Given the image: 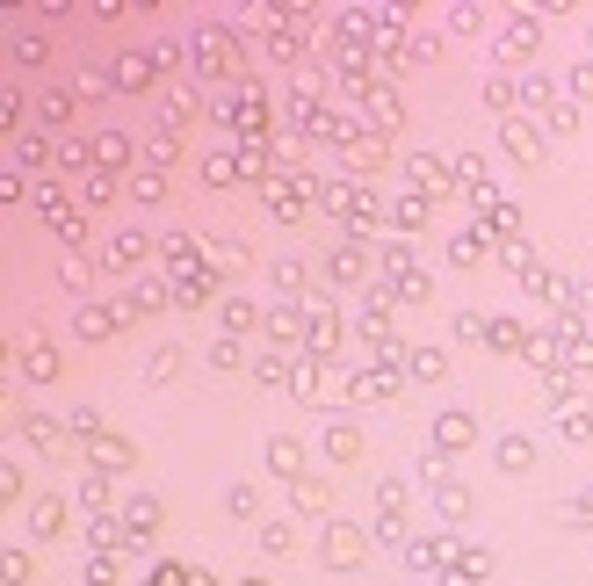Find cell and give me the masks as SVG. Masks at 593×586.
I'll return each instance as SVG.
<instances>
[{
	"label": "cell",
	"instance_id": "cell-49",
	"mask_svg": "<svg viewBox=\"0 0 593 586\" xmlns=\"http://www.w3.org/2000/svg\"><path fill=\"white\" fill-rule=\"evenodd\" d=\"M239 586H268V579H239Z\"/></svg>",
	"mask_w": 593,
	"mask_h": 586
},
{
	"label": "cell",
	"instance_id": "cell-41",
	"mask_svg": "<svg viewBox=\"0 0 593 586\" xmlns=\"http://www.w3.org/2000/svg\"><path fill=\"white\" fill-rule=\"evenodd\" d=\"M449 261H456V268H478V261H485V232H456V239H449Z\"/></svg>",
	"mask_w": 593,
	"mask_h": 586
},
{
	"label": "cell",
	"instance_id": "cell-42",
	"mask_svg": "<svg viewBox=\"0 0 593 586\" xmlns=\"http://www.w3.org/2000/svg\"><path fill=\"white\" fill-rule=\"evenodd\" d=\"M58 283H66V290H95V261L66 254V261H58Z\"/></svg>",
	"mask_w": 593,
	"mask_h": 586
},
{
	"label": "cell",
	"instance_id": "cell-10",
	"mask_svg": "<svg viewBox=\"0 0 593 586\" xmlns=\"http://www.w3.org/2000/svg\"><path fill=\"white\" fill-rule=\"evenodd\" d=\"M369 275H377V261H369L355 239H348V246H333V254H326V283H369Z\"/></svg>",
	"mask_w": 593,
	"mask_h": 586
},
{
	"label": "cell",
	"instance_id": "cell-34",
	"mask_svg": "<svg viewBox=\"0 0 593 586\" xmlns=\"http://www.w3.org/2000/svg\"><path fill=\"white\" fill-rule=\"evenodd\" d=\"M528 341H536V333H521V319H492V348L499 355H528Z\"/></svg>",
	"mask_w": 593,
	"mask_h": 586
},
{
	"label": "cell",
	"instance_id": "cell-20",
	"mask_svg": "<svg viewBox=\"0 0 593 586\" xmlns=\"http://www.w3.org/2000/svg\"><path fill=\"white\" fill-rule=\"evenodd\" d=\"M152 261V239L145 232H116L109 239V268H145Z\"/></svg>",
	"mask_w": 593,
	"mask_h": 586
},
{
	"label": "cell",
	"instance_id": "cell-29",
	"mask_svg": "<svg viewBox=\"0 0 593 586\" xmlns=\"http://www.w3.org/2000/svg\"><path fill=\"white\" fill-rule=\"evenodd\" d=\"M8 160H15V174H22V167L37 174V167H51V160H58V152H51L44 138H15V145H8Z\"/></svg>",
	"mask_w": 593,
	"mask_h": 586
},
{
	"label": "cell",
	"instance_id": "cell-47",
	"mask_svg": "<svg viewBox=\"0 0 593 586\" xmlns=\"http://www.w3.org/2000/svg\"><path fill=\"white\" fill-rule=\"evenodd\" d=\"M572 95H579V102L593 95V58H586V66H572Z\"/></svg>",
	"mask_w": 593,
	"mask_h": 586
},
{
	"label": "cell",
	"instance_id": "cell-6",
	"mask_svg": "<svg viewBox=\"0 0 593 586\" xmlns=\"http://www.w3.org/2000/svg\"><path fill=\"white\" fill-rule=\"evenodd\" d=\"M405 181H413V196H456V167L434 160V152H413V160H405Z\"/></svg>",
	"mask_w": 593,
	"mask_h": 586
},
{
	"label": "cell",
	"instance_id": "cell-32",
	"mask_svg": "<svg viewBox=\"0 0 593 586\" xmlns=\"http://www.w3.org/2000/svg\"><path fill=\"white\" fill-rule=\"evenodd\" d=\"M181 362H189V355H181L174 341H167V348H152V362H145V384H174V377H181Z\"/></svg>",
	"mask_w": 593,
	"mask_h": 586
},
{
	"label": "cell",
	"instance_id": "cell-28",
	"mask_svg": "<svg viewBox=\"0 0 593 586\" xmlns=\"http://www.w3.org/2000/svg\"><path fill=\"white\" fill-rule=\"evenodd\" d=\"M95 167L109 174V167H131V138L123 131H95Z\"/></svg>",
	"mask_w": 593,
	"mask_h": 586
},
{
	"label": "cell",
	"instance_id": "cell-40",
	"mask_svg": "<svg viewBox=\"0 0 593 586\" xmlns=\"http://www.w3.org/2000/svg\"><path fill=\"white\" fill-rule=\"evenodd\" d=\"M246 167H239V152H210V160H203V181H210V189H225V181H239Z\"/></svg>",
	"mask_w": 593,
	"mask_h": 586
},
{
	"label": "cell",
	"instance_id": "cell-14",
	"mask_svg": "<svg viewBox=\"0 0 593 586\" xmlns=\"http://www.w3.org/2000/svg\"><path fill=\"white\" fill-rule=\"evenodd\" d=\"M492 464L499 471H536V442H528V435H492Z\"/></svg>",
	"mask_w": 593,
	"mask_h": 586
},
{
	"label": "cell",
	"instance_id": "cell-38",
	"mask_svg": "<svg viewBox=\"0 0 593 586\" xmlns=\"http://www.w3.org/2000/svg\"><path fill=\"white\" fill-rule=\"evenodd\" d=\"M203 355H210L217 369H254V355H246V341H232V333H225V341H210Z\"/></svg>",
	"mask_w": 593,
	"mask_h": 586
},
{
	"label": "cell",
	"instance_id": "cell-18",
	"mask_svg": "<svg viewBox=\"0 0 593 586\" xmlns=\"http://www.w3.org/2000/svg\"><path fill=\"white\" fill-rule=\"evenodd\" d=\"M326 456H333V464H362V427L355 420H333L326 427Z\"/></svg>",
	"mask_w": 593,
	"mask_h": 586
},
{
	"label": "cell",
	"instance_id": "cell-22",
	"mask_svg": "<svg viewBox=\"0 0 593 586\" xmlns=\"http://www.w3.org/2000/svg\"><path fill=\"white\" fill-rule=\"evenodd\" d=\"M405 377L442 384V377H449V355H442V348H405Z\"/></svg>",
	"mask_w": 593,
	"mask_h": 586
},
{
	"label": "cell",
	"instance_id": "cell-37",
	"mask_svg": "<svg viewBox=\"0 0 593 586\" xmlns=\"http://www.w3.org/2000/svg\"><path fill=\"white\" fill-rule=\"evenodd\" d=\"M254 377H261V384H297V377H290V355H283V348H261V355H254Z\"/></svg>",
	"mask_w": 593,
	"mask_h": 586
},
{
	"label": "cell",
	"instance_id": "cell-5",
	"mask_svg": "<svg viewBox=\"0 0 593 586\" xmlns=\"http://www.w3.org/2000/svg\"><path fill=\"white\" fill-rule=\"evenodd\" d=\"M116 521H123V536H131V543H152V536H160V500H152V492H131V500H116Z\"/></svg>",
	"mask_w": 593,
	"mask_h": 586
},
{
	"label": "cell",
	"instance_id": "cell-2",
	"mask_svg": "<svg viewBox=\"0 0 593 586\" xmlns=\"http://www.w3.org/2000/svg\"><path fill=\"white\" fill-rule=\"evenodd\" d=\"M304 355H311V362H333V355H340V312H333V304H319V297L304 304Z\"/></svg>",
	"mask_w": 593,
	"mask_h": 586
},
{
	"label": "cell",
	"instance_id": "cell-39",
	"mask_svg": "<svg viewBox=\"0 0 593 586\" xmlns=\"http://www.w3.org/2000/svg\"><path fill=\"white\" fill-rule=\"evenodd\" d=\"M261 550H268V558H290V550H297V529H290V521H261Z\"/></svg>",
	"mask_w": 593,
	"mask_h": 586
},
{
	"label": "cell",
	"instance_id": "cell-1",
	"mask_svg": "<svg viewBox=\"0 0 593 586\" xmlns=\"http://www.w3.org/2000/svg\"><path fill=\"white\" fill-rule=\"evenodd\" d=\"M492 37H499V58H507V66H528V58H536V44H543V15H536V8L499 15Z\"/></svg>",
	"mask_w": 593,
	"mask_h": 586
},
{
	"label": "cell",
	"instance_id": "cell-33",
	"mask_svg": "<svg viewBox=\"0 0 593 586\" xmlns=\"http://www.w3.org/2000/svg\"><path fill=\"white\" fill-rule=\"evenodd\" d=\"M131 203H145V210L167 203V174H160V167H138V174H131Z\"/></svg>",
	"mask_w": 593,
	"mask_h": 586
},
{
	"label": "cell",
	"instance_id": "cell-7",
	"mask_svg": "<svg viewBox=\"0 0 593 586\" xmlns=\"http://www.w3.org/2000/svg\"><path fill=\"white\" fill-rule=\"evenodd\" d=\"M15 369L29 384H58V355H51L44 333H22V341H15Z\"/></svg>",
	"mask_w": 593,
	"mask_h": 586
},
{
	"label": "cell",
	"instance_id": "cell-8",
	"mask_svg": "<svg viewBox=\"0 0 593 586\" xmlns=\"http://www.w3.org/2000/svg\"><path fill=\"white\" fill-rule=\"evenodd\" d=\"M116 304H123V319H152L160 304H174V283H160V275H138V283L123 290Z\"/></svg>",
	"mask_w": 593,
	"mask_h": 586
},
{
	"label": "cell",
	"instance_id": "cell-44",
	"mask_svg": "<svg viewBox=\"0 0 593 586\" xmlns=\"http://www.w3.org/2000/svg\"><path fill=\"white\" fill-rule=\"evenodd\" d=\"M210 254L225 261V268H246V261H254V254H246V246H239L232 232H210Z\"/></svg>",
	"mask_w": 593,
	"mask_h": 586
},
{
	"label": "cell",
	"instance_id": "cell-13",
	"mask_svg": "<svg viewBox=\"0 0 593 586\" xmlns=\"http://www.w3.org/2000/svg\"><path fill=\"white\" fill-rule=\"evenodd\" d=\"M471 442H478V420L471 413H442V420H434V449H442V456L471 449Z\"/></svg>",
	"mask_w": 593,
	"mask_h": 586
},
{
	"label": "cell",
	"instance_id": "cell-3",
	"mask_svg": "<svg viewBox=\"0 0 593 586\" xmlns=\"http://www.w3.org/2000/svg\"><path fill=\"white\" fill-rule=\"evenodd\" d=\"M319 550H326L333 572H355V565L369 558V536L355 529V521H326V529H319Z\"/></svg>",
	"mask_w": 593,
	"mask_h": 586
},
{
	"label": "cell",
	"instance_id": "cell-30",
	"mask_svg": "<svg viewBox=\"0 0 593 586\" xmlns=\"http://www.w3.org/2000/svg\"><path fill=\"white\" fill-rule=\"evenodd\" d=\"M434 492V507H442V521H463V514H471V492H463L456 478H442V485H427Z\"/></svg>",
	"mask_w": 593,
	"mask_h": 586
},
{
	"label": "cell",
	"instance_id": "cell-4",
	"mask_svg": "<svg viewBox=\"0 0 593 586\" xmlns=\"http://www.w3.org/2000/svg\"><path fill=\"white\" fill-rule=\"evenodd\" d=\"M499 145H507L521 167H543V152H550V145H543V123H536V116H499Z\"/></svg>",
	"mask_w": 593,
	"mask_h": 586
},
{
	"label": "cell",
	"instance_id": "cell-25",
	"mask_svg": "<svg viewBox=\"0 0 593 586\" xmlns=\"http://www.w3.org/2000/svg\"><path fill=\"white\" fill-rule=\"evenodd\" d=\"M29 529H37V536H58V529H66V500L37 492V500H29Z\"/></svg>",
	"mask_w": 593,
	"mask_h": 586
},
{
	"label": "cell",
	"instance_id": "cell-35",
	"mask_svg": "<svg viewBox=\"0 0 593 586\" xmlns=\"http://www.w3.org/2000/svg\"><path fill=\"white\" fill-rule=\"evenodd\" d=\"M225 514H232V521H254V529H261V492H254V485H232V492H225Z\"/></svg>",
	"mask_w": 593,
	"mask_h": 586
},
{
	"label": "cell",
	"instance_id": "cell-26",
	"mask_svg": "<svg viewBox=\"0 0 593 586\" xmlns=\"http://www.w3.org/2000/svg\"><path fill=\"white\" fill-rule=\"evenodd\" d=\"M22 435L37 442L44 456H66V435H58V420H51V413H29V420H22Z\"/></svg>",
	"mask_w": 593,
	"mask_h": 586
},
{
	"label": "cell",
	"instance_id": "cell-36",
	"mask_svg": "<svg viewBox=\"0 0 593 586\" xmlns=\"http://www.w3.org/2000/svg\"><path fill=\"white\" fill-rule=\"evenodd\" d=\"M37 123H51V131H66V123H73V95H66V87H51V95L37 102Z\"/></svg>",
	"mask_w": 593,
	"mask_h": 586
},
{
	"label": "cell",
	"instance_id": "cell-31",
	"mask_svg": "<svg viewBox=\"0 0 593 586\" xmlns=\"http://www.w3.org/2000/svg\"><path fill=\"white\" fill-rule=\"evenodd\" d=\"M536 123H543V131H557V138H572V131H579V102H572V95H557Z\"/></svg>",
	"mask_w": 593,
	"mask_h": 586
},
{
	"label": "cell",
	"instance_id": "cell-45",
	"mask_svg": "<svg viewBox=\"0 0 593 586\" xmlns=\"http://www.w3.org/2000/svg\"><path fill=\"white\" fill-rule=\"evenodd\" d=\"M80 507H95V514H102V507H109V478L87 471V478H80Z\"/></svg>",
	"mask_w": 593,
	"mask_h": 586
},
{
	"label": "cell",
	"instance_id": "cell-19",
	"mask_svg": "<svg viewBox=\"0 0 593 586\" xmlns=\"http://www.w3.org/2000/svg\"><path fill=\"white\" fill-rule=\"evenodd\" d=\"M217 312H225V333H232V341H239V333H254V326H268V312H261L254 297H225Z\"/></svg>",
	"mask_w": 593,
	"mask_h": 586
},
{
	"label": "cell",
	"instance_id": "cell-12",
	"mask_svg": "<svg viewBox=\"0 0 593 586\" xmlns=\"http://www.w3.org/2000/svg\"><path fill=\"white\" fill-rule=\"evenodd\" d=\"M268 471L283 478V485H297V478L311 471V456H304V442H297V435H275V442H268Z\"/></svg>",
	"mask_w": 593,
	"mask_h": 586
},
{
	"label": "cell",
	"instance_id": "cell-23",
	"mask_svg": "<svg viewBox=\"0 0 593 586\" xmlns=\"http://www.w3.org/2000/svg\"><path fill=\"white\" fill-rule=\"evenodd\" d=\"M8 58H15V66H29V73H37L44 58H51V44L37 37V29H8Z\"/></svg>",
	"mask_w": 593,
	"mask_h": 586
},
{
	"label": "cell",
	"instance_id": "cell-21",
	"mask_svg": "<svg viewBox=\"0 0 593 586\" xmlns=\"http://www.w3.org/2000/svg\"><path fill=\"white\" fill-rule=\"evenodd\" d=\"M348 398H398V369H355Z\"/></svg>",
	"mask_w": 593,
	"mask_h": 586
},
{
	"label": "cell",
	"instance_id": "cell-16",
	"mask_svg": "<svg viewBox=\"0 0 593 586\" xmlns=\"http://www.w3.org/2000/svg\"><path fill=\"white\" fill-rule=\"evenodd\" d=\"M290 507H297L304 521H311V514H326V507H333V492H326V478H319V471H304V478L290 485Z\"/></svg>",
	"mask_w": 593,
	"mask_h": 586
},
{
	"label": "cell",
	"instance_id": "cell-27",
	"mask_svg": "<svg viewBox=\"0 0 593 586\" xmlns=\"http://www.w3.org/2000/svg\"><path fill=\"white\" fill-rule=\"evenodd\" d=\"M109 196H116V181H109L102 167H95V174H80V181H73V203H80V210H102Z\"/></svg>",
	"mask_w": 593,
	"mask_h": 586
},
{
	"label": "cell",
	"instance_id": "cell-17",
	"mask_svg": "<svg viewBox=\"0 0 593 586\" xmlns=\"http://www.w3.org/2000/svg\"><path fill=\"white\" fill-rule=\"evenodd\" d=\"M268 283L283 290V297H304V304H311V268L290 261V254H283V261H268Z\"/></svg>",
	"mask_w": 593,
	"mask_h": 586
},
{
	"label": "cell",
	"instance_id": "cell-15",
	"mask_svg": "<svg viewBox=\"0 0 593 586\" xmlns=\"http://www.w3.org/2000/svg\"><path fill=\"white\" fill-rule=\"evenodd\" d=\"M87 449H95L102 471H131V464H138V449L123 442V435H109V427H102V435H87Z\"/></svg>",
	"mask_w": 593,
	"mask_h": 586
},
{
	"label": "cell",
	"instance_id": "cell-9",
	"mask_svg": "<svg viewBox=\"0 0 593 586\" xmlns=\"http://www.w3.org/2000/svg\"><path fill=\"white\" fill-rule=\"evenodd\" d=\"M116 326H131L123 304H80V312H73V341H109Z\"/></svg>",
	"mask_w": 593,
	"mask_h": 586
},
{
	"label": "cell",
	"instance_id": "cell-48",
	"mask_svg": "<svg viewBox=\"0 0 593 586\" xmlns=\"http://www.w3.org/2000/svg\"><path fill=\"white\" fill-rule=\"evenodd\" d=\"M572 514H579L586 529H593V492H579V500H572Z\"/></svg>",
	"mask_w": 593,
	"mask_h": 586
},
{
	"label": "cell",
	"instance_id": "cell-43",
	"mask_svg": "<svg viewBox=\"0 0 593 586\" xmlns=\"http://www.w3.org/2000/svg\"><path fill=\"white\" fill-rule=\"evenodd\" d=\"M174 160H181L174 131H152V145H145V167H174Z\"/></svg>",
	"mask_w": 593,
	"mask_h": 586
},
{
	"label": "cell",
	"instance_id": "cell-24",
	"mask_svg": "<svg viewBox=\"0 0 593 586\" xmlns=\"http://www.w3.org/2000/svg\"><path fill=\"white\" fill-rule=\"evenodd\" d=\"M160 116H167V131H181V123L203 116V95H196V87H174V95L160 102Z\"/></svg>",
	"mask_w": 593,
	"mask_h": 586
},
{
	"label": "cell",
	"instance_id": "cell-46",
	"mask_svg": "<svg viewBox=\"0 0 593 586\" xmlns=\"http://www.w3.org/2000/svg\"><path fill=\"white\" fill-rule=\"evenodd\" d=\"M565 435H572V442H593V413H586V406H565Z\"/></svg>",
	"mask_w": 593,
	"mask_h": 586
},
{
	"label": "cell",
	"instance_id": "cell-11",
	"mask_svg": "<svg viewBox=\"0 0 593 586\" xmlns=\"http://www.w3.org/2000/svg\"><path fill=\"white\" fill-rule=\"evenodd\" d=\"M362 109H369V131H398V123H405V102H398V87H391V80L369 87Z\"/></svg>",
	"mask_w": 593,
	"mask_h": 586
}]
</instances>
